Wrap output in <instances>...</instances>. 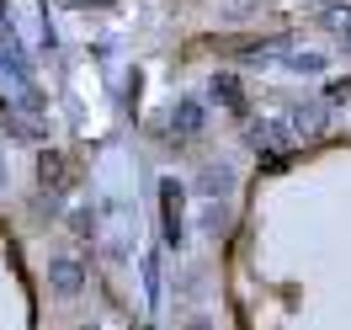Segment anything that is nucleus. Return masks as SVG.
I'll return each mask as SVG.
<instances>
[{
    "label": "nucleus",
    "instance_id": "4",
    "mask_svg": "<svg viewBox=\"0 0 351 330\" xmlns=\"http://www.w3.org/2000/svg\"><path fill=\"white\" fill-rule=\"evenodd\" d=\"M325 102H298V107H287V133L293 139H319L325 133Z\"/></svg>",
    "mask_w": 351,
    "mask_h": 330
},
{
    "label": "nucleus",
    "instance_id": "14",
    "mask_svg": "<svg viewBox=\"0 0 351 330\" xmlns=\"http://www.w3.org/2000/svg\"><path fill=\"white\" fill-rule=\"evenodd\" d=\"M0 187H5V160H0Z\"/></svg>",
    "mask_w": 351,
    "mask_h": 330
},
{
    "label": "nucleus",
    "instance_id": "9",
    "mask_svg": "<svg viewBox=\"0 0 351 330\" xmlns=\"http://www.w3.org/2000/svg\"><path fill=\"white\" fill-rule=\"evenodd\" d=\"M293 75H325V54H314V48H298V54H287L282 59Z\"/></svg>",
    "mask_w": 351,
    "mask_h": 330
},
{
    "label": "nucleus",
    "instance_id": "10",
    "mask_svg": "<svg viewBox=\"0 0 351 330\" xmlns=\"http://www.w3.org/2000/svg\"><path fill=\"white\" fill-rule=\"evenodd\" d=\"M38 181L59 192V187L69 181V171H64V154H43V160H38Z\"/></svg>",
    "mask_w": 351,
    "mask_h": 330
},
{
    "label": "nucleus",
    "instance_id": "13",
    "mask_svg": "<svg viewBox=\"0 0 351 330\" xmlns=\"http://www.w3.org/2000/svg\"><path fill=\"white\" fill-rule=\"evenodd\" d=\"M325 102H351V75H346V80H330V86H325Z\"/></svg>",
    "mask_w": 351,
    "mask_h": 330
},
{
    "label": "nucleus",
    "instance_id": "3",
    "mask_svg": "<svg viewBox=\"0 0 351 330\" xmlns=\"http://www.w3.org/2000/svg\"><path fill=\"white\" fill-rule=\"evenodd\" d=\"M202 128H208V107H202L197 96H181L171 107V139L181 144V139H197Z\"/></svg>",
    "mask_w": 351,
    "mask_h": 330
},
{
    "label": "nucleus",
    "instance_id": "6",
    "mask_svg": "<svg viewBox=\"0 0 351 330\" xmlns=\"http://www.w3.org/2000/svg\"><path fill=\"white\" fill-rule=\"evenodd\" d=\"M245 139H250V144H256L261 154H271V160H282V150H287V133L277 128L271 117H261V123H250V128H245Z\"/></svg>",
    "mask_w": 351,
    "mask_h": 330
},
{
    "label": "nucleus",
    "instance_id": "1",
    "mask_svg": "<svg viewBox=\"0 0 351 330\" xmlns=\"http://www.w3.org/2000/svg\"><path fill=\"white\" fill-rule=\"evenodd\" d=\"M186 187L176 176H165L160 181V235H165V245H176L181 250V235H186Z\"/></svg>",
    "mask_w": 351,
    "mask_h": 330
},
{
    "label": "nucleus",
    "instance_id": "11",
    "mask_svg": "<svg viewBox=\"0 0 351 330\" xmlns=\"http://www.w3.org/2000/svg\"><path fill=\"white\" fill-rule=\"evenodd\" d=\"M202 229H208V235H223V229H229V202H208V213H202Z\"/></svg>",
    "mask_w": 351,
    "mask_h": 330
},
{
    "label": "nucleus",
    "instance_id": "5",
    "mask_svg": "<svg viewBox=\"0 0 351 330\" xmlns=\"http://www.w3.org/2000/svg\"><path fill=\"white\" fill-rule=\"evenodd\" d=\"M197 192H202L208 202H229V198H234V171H229L223 160L202 165V171H197Z\"/></svg>",
    "mask_w": 351,
    "mask_h": 330
},
{
    "label": "nucleus",
    "instance_id": "8",
    "mask_svg": "<svg viewBox=\"0 0 351 330\" xmlns=\"http://www.w3.org/2000/svg\"><path fill=\"white\" fill-rule=\"evenodd\" d=\"M319 27H325L330 38H346V43H351V0L325 5V11H319Z\"/></svg>",
    "mask_w": 351,
    "mask_h": 330
},
{
    "label": "nucleus",
    "instance_id": "2",
    "mask_svg": "<svg viewBox=\"0 0 351 330\" xmlns=\"http://www.w3.org/2000/svg\"><path fill=\"white\" fill-rule=\"evenodd\" d=\"M48 287H53L59 298H80V293H86V266L75 261V256H53V261H48Z\"/></svg>",
    "mask_w": 351,
    "mask_h": 330
},
{
    "label": "nucleus",
    "instance_id": "7",
    "mask_svg": "<svg viewBox=\"0 0 351 330\" xmlns=\"http://www.w3.org/2000/svg\"><path fill=\"white\" fill-rule=\"evenodd\" d=\"M208 96H213L219 107H229V112H245V91H240L234 75H213V80H208Z\"/></svg>",
    "mask_w": 351,
    "mask_h": 330
},
{
    "label": "nucleus",
    "instance_id": "12",
    "mask_svg": "<svg viewBox=\"0 0 351 330\" xmlns=\"http://www.w3.org/2000/svg\"><path fill=\"white\" fill-rule=\"evenodd\" d=\"M144 287H149V304H160V261H144Z\"/></svg>",
    "mask_w": 351,
    "mask_h": 330
}]
</instances>
